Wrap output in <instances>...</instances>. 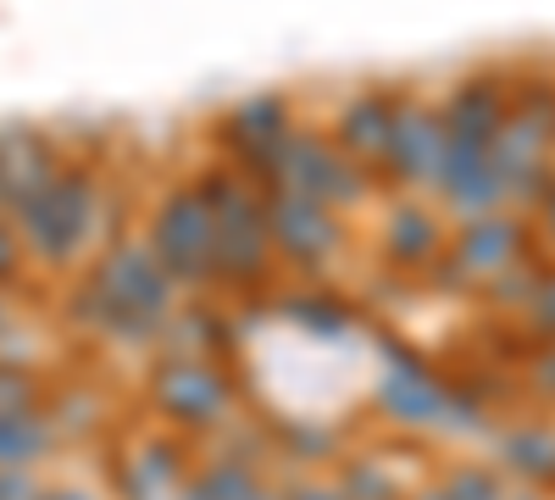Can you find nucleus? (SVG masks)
<instances>
[{"instance_id":"26","label":"nucleus","mask_w":555,"mask_h":500,"mask_svg":"<svg viewBox=\"0 0 555 500\" xmlns=\"http://www.w3.org/2000/svg\"><path fill=\"white\" fill-rule=\"evenodd\" d=\"M23 256H28V245H23V234H17V222L0 217V284H12L17 272H23Z\"/></svg>"},{"instance_id":"35","label":"nucleus","mask_w":555,"mask_h":500,"mask_svg":"<svg viewBox=\"0 0 555 500\" xmlns=\"http://www.w3.org/2000/svg\"><path fill=\"white\" fill-rule=\"evenodd\" d=\"M0 329H7V300H0Z\"/></svg>"},{"instance_id":"3","label":"nucleus","mask_w":555,"mask_h":500,"mask_svg":"<svg viewBox=\"0 0 555 500\" xmlns=\"http://www.w3.org/2000/svg\"><path fill=\"white\" fill-rule=\"evenodd\" d=\"M250 172H256L261 190H300V195L328 201L334 211L366 201V172H361V162H350V156L334 145V133L295 128V133H284V140H278Z\"/></svg>"},{"instance_id":"21","label":"nucleus","mask_w":555,"mask_h":500,"mask_svg":"<svg viewBox=\"0 0 555 500\" xmlns=\"http://www.w3.org/2000/svg\"><path fill=\"white\" fill-rule=\"evenodd\" d=\"M439 489H444L450 500H512V484H500V473L483 467V462H461V467H450Z\"/></svg>"},{"instance_id":"20","label":"nucleus","mask_w":555,"mask_h":500,"mask_svg":"<svg viewBox=\"0 0 555 500\" xmlns=\"http://www.w3.org/2000/svg\"><path fill=\"white\" fill-rule=\"evenodd\" d=\"M284 311L295 317L300 329L322 334V339H339V334L350 329V311H345L339 300H328V295H289V300H284Z\"/></svg>"},{"instance_id":"24","label":"nucleus","mask_w":555,"mask_h":500,"mask_svg":"<svg viewBox=\"0 0 555 500\" xmlns=\"http://www.w3.org/2000/svg\"><path fill=\"white\" fill-rule=\"evenodd\" d=\"M17 412H39V379L17 361H0V418H17Z\"/></svg>"},{"instance_id":"13","label":"nucleus","mask_w":555,"mask_h":500,"mask_svg":"<svg viewBox=\"0 0 555 500\" xmlns=\"http://www.w3.org/2000/svg\"><path fill=\"white\" fill-rule=\"evenodd\" d=\"M439 112H444V133H450V140L494 145V133L505 128V117H512V89H505L500 78H489V73L461 78Z\"/></svg>"},{"instance_id":"19","label":"nucleus","mask_w":555,"mask_h":500,"mask_svg":"<svg viewBox=\"0 0 555 500\" xmlns=\"http://www.w3.org/2000/svg\"><path fill=\"white\" fill-rule=\"evenodd\" d=\"M544 261L539 256H522L517 267H505L494 284H483V300L489 306H500V311H528L533 306V295H539V284H544Z\"/></svg>"},{"instance_id":"4","label":"nucleus","mask_w":555,"mask_h":500,"mask_svg":"<svg viewBox=\"0 0 555 500\" xmlns=\"http://www.w3.org/2000/svg\"><path fill=\"white\" fill-rule=\"evenodd\" d=\"M12 222H17L28 256L51 261V267H67L89 245V222H95V172H89L83 162H62V172Z\"/></svg>"},{"instance_id":"32","label":"nucleus","mask_w":555,"mask_h":500,"mask_svg":"<svg viewBox=\"0 0 555 500\" xmlns=\"http://www.w3.org/2000/svg\"><path fill=\"white\" fill-rule=\"evenodd\" d=\"M178 500H211V495H206V489H201V484L190 478V484H183V495H178Z\"/></svg>"},{"instance_id":"1","label":"nucleus","mask_w":555,"mask_h":500,"mask_svg":"<svg viewBox=\"0 0 555 500\" xmlns=\"http://www.w3.org/2000/svg\"><path fill=\"white\" fill-rule=\"evenodd\" d=\"M172 279L167 267L156 261L151 245H112L95 267H89V279L78 290V317L89 329L101 334H117V339H151L156 329L172 323Z\"/></svg>"},{"instance_id":"22","label":"nucleus","mask_w":555,"mask_h":500,"mask_svg":"<svg viewBox=\"0 0 555 500\" xmlns=\"http://www.w3.org/2000/svg\"><path fill=\"white\" fill-rule=\"evenodd\" d=\"M195 484H201L211 500H250V495L261 489L256 473H250V462H234V457H217L211 467H201Z\"/></svg>"},{"instance_id":"17","label":"nucleus","mask_w":555,"mask_h":500,"mask_svg":"<svg viewBox=\"0 0 555 500\" xmlns=\"http://www.w3.org/2000/svg\"><path fill=\"white\" fill-rule=\"evenodd\" d=\"M500 462L512 467L522 484L550 489V484H555V428H539V423L505 428V434H500Z\"/></svg>"},{"instance_id":"5","label":"nucleus","mask_w":555,"mask_h":500,"mask_svg":"<svg viewBox=\"0 0 555 500\" xmlns=\"http://www.w3.org/2000/svg\"><path fill=\"white\" fill-rule=\"evenodd\" d=\"M156 261L167 267L172 284H211L217 279V211L201 201L195 184H183L172 195H162L156 217H151V240Z\"/></svg>"},{"instance_id":"11","label":"nucleus","mask_w":555,"mask_h":500,"mask_svg":"<svg viewBox=\"0 0 555 500\" xmlns=\"http://www.w3.org/2000/svg\"><path fill=\"white\" fill-rule=\"evenodd\" d=\"M62 172V156L51 145V133H39V128H0V211H23L51 178Z\"/></svg>"},{"instance_id":"9","label":"nucleus","mask_w":555,"mask_h":500,"mask_svg":"<svg viewBox=\"0 0 555 500\" xmlns=\"http://www.w3.org/2000/svg\"><path fill=\"white\" fill-rule=\"evenodd\" d=\"M151 400H156V412L167 423L206 428V423L228 418V406H234V384H228L201 356H167L162 368L151 373Z\"/></svg>"},{"instance_id":"30","label":"nucleus","mask_w":555,"mask_h":500,"mask_svg":"<svg viewBox=\"0 0 555 500\" xmlns=\"http://www.w3.org/2000/svg\"><path fill=\"white\" fill-rule=\"evenodd\" d=\"M289 500H345V495H339L334 484H295Z\"/></svg>"},{"instance_id":"10","label":"nucleus","mask_w":555,"mask_h":500,"mask_svg":"<svg viewBox=\"0 0 555 500\" xmlns=\"http://www.w3.org/2000/svg\"><path fill=\"white\" fill-rule=\"evenodd\" d=\"M450 384H439L423 361L405 356V345H384V379H378V412L405 428H450Z\"/></svg>"},{"instance_id":"12","label":"nucleus","mask_w":555,"mask_h":500,"mask_svg":"<svg viewBox=\"0 0 555 500\" xmlns=\"http://www.w3.org/2000/svg\"><path fill=\"white\" fill-rule=\"evenodd\" d=\"M395 112H400V95H389V89H361V95H350L334 117V145L361 167H384Z\"/></svg>"},{"instance_id":"29","label":"nucleus","mask_w":555,"mask_h":500,"mask_svg":"<svg viewBox=\"0 0 555 500\" xmlns=\"http://www.w3.org/2000/svg\"><path fill=\"white\" fill-rule=\"evenodd\" d=\"M533 222H539V234L555 245V184H550V195L539 201V217H533Z\"/></svg>"},{"instance_id":"28","label":"nucleus","mask_w":555,"mask_h":500,"mask_svg":"<svg viewBox=\"0 0 555 500\" xmlns=\"http://www.w3.org/2000/svg\"><path fill=\"white\" fill-rule=\"evenodd\" d=\"M44 489L28 473H0V500H39Z\"/></svg>"},{"instance_id":"6","label":"nucleus","mask_w":555,"mask_h":500,"mask_svg":"<svg viewBox=\"0 0 555 500\" xmlns=\"http://www.w3.org/2000/svg\"><path fill=\"white\" fill-rule=\"evenodd\" d=\"M528 256V222L517 211H489V217H467L450 234L444 256L434 261V284L444 290H483L494 284L505 267H517Z\"/></svg>"},{"instance_id":"27","label":"nucleus","mask_w":555,"mask_h":500,"mask_svg":"<svg viewBox=\"0 0 555 500\" xmlns=\"http://www.w3.org/2000/svg\"><path fill=\"white\" fill-rule=\"evenodd\" d=\"M528 384H533V395L555 400V339H544V345L528 356Z\"/></svg>"},{"instance_id":"2","label":"nucleus","mask_w":555,"mask_h":500,"mask_svg":"<svg viewBox=\"0 0 555 500\" xmlns=\"http://www.w3.org/2000/svg\"><path fill=\"white\" fill-rule=\"evenodd\" d=\"M201 201L217 211V279L234 290H256L272 267V234H267V190L250 184L234 167H206L195 178Z\"/></svg>"},{"instance_id":"31","label":"nucleus","mask_w":555,"mask_h":500,"mask_svg":"<svg viewBox=\"0 0 555 500\" xmlns=\"http://www.w3.org/2000/svg\"><path fill=\"white\" fill-rule=\"evenodd\" d=\"M39 500H95V495H83V489H44Z\"/></svg>"},{"instance_id":"34","label":"nucleus","mask_w":555,"mask_h":500,"mask_svg":"<svg viewBox=\"0 0 555 500\" xmlns=\"http://www.w3.org/2000/svg\"><path fill=\"white\" fill-rule=\"evenodd\" d=\"M411 500H450V495H444V489H416Z\"/></svg>"},{"instance_id":"8","label":"nucleus","mask_w":555,"mask_h":500,"mask_svg":"<svg viewBox=\"0 0 555 500\" xmlns=\"http://www.w3.org/2000/svg\"><path fill=\"white\" fill-rule=\"evenodd\" d=\"M444 112L428 106L423 95H400L395 112V133H389V156H384V178L395 190H434L444 178Z\"/></svg>"},{"instance_id":"23","label":"nucleus","mask_w":555,"mask_h":500,"mask_svg":"<svg viewBox=\"0 0 555 500\" xmlns=\"http://www.w3.org/2000/svg\"><path fill=\"white\" fill-rule=\"evenodd\" d=\"M339 495H345V500H400V484H395V473H384L378 462H350Z\"/></svg>"},{"instance_id":"15","label":"nucleus","mask_w":555,"mask_h":500,"mask_svg":"<svg viewBox=\"0 0 555 500\" xmlns=\"http://www.w3.org/2000/svg\"><path fill=\"white\" fill-rule=\"evenodd\" d=\"M384 256L395 267H434L444 256V229L428 206L416 201H395L384 217Z\"/></svg>"},{"instance_id":"16","label":"nucleus","mask_w":555,"mask_h":500,"mask_svg":"<svg viewBox=\"0 0 555 500\" xmlns=\"http://www.w3.org/2000/svg\"><path fill=\"white\" fill-rule=\"evenodd\" d=\"M183 450L178 439H139L122 467V495L128 500H178L183 495Z\"/></svg>"},{"instance_id":"18","label":"nucleus","mask_w":555,"mask_h":500,"mask_svg":"<svg viewBox=\"0 0 555 500\" xmlns=\"http://www.w3.org/2000/svg\"><path fill=\"white\" fill-rule=\"evenodd\" d=\"M56 450V428L39 412H17L0 418V473H28L34 462H44Z\"/></svg>"},{"instance_id":"33","label":"nucleus","mask_w":555,"mask_h":500,"mask_svg":"<svg viewBox=\"0 0 555 500\" xmlns=\"http://www.w3.org/2000/svg\"><path fill=\"white\" fill-rule=\"evenodd\" d=\"M250 500H289V489H267V484H261V489H256Z\"/></svg>"},{"instance_id":"14","label":"nucleus","mask_w":555,"mask_h":500,"mask_svg":"<svg viewBox=\"0 0 555 500\" xmlns=\"http://www.w3.org/2000/svg\"><path fill=\"white\" fill-rule=\"evenodd\" d=\"M284 133H295V117H289V101L284 95H245L222 123V140L228 151H240L245 167H256Z\"/></svg>"},{"instance_id":"7","label":"nucleus","mask_w":555,"mask_h":500,"mask_svg":"<svg viewBox=\"0 0 555 500\" xmlns=\"http://www.w3.org/2000/svg\"><path fill=\"white\" fill-rule=\"evenodd\" d=\"M267 234H272V251L289 256L300 272H317L328 267L345 245V222L328 201L317 195H300V190H267Z\"/></svg>"},{"instance_id":"25","label":"nucleus","mask_w":555,"mask_h":500,"mask_svg":"<svg viewBox=\"0 0 555 500\" xmlns=\"http://www.w3.org/2000/svg\"><path fill=\"white\" fill-rule=\"evenodd\" d=\"M522 323H528V334H533V339H555V267L544 272V284H539L533 306L522 311Z\"/></svg>"}]
</instances>
